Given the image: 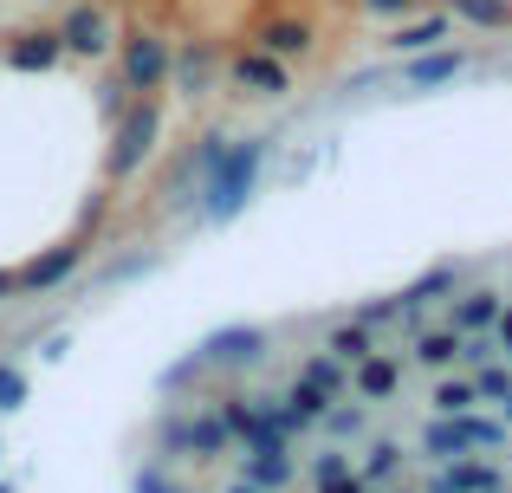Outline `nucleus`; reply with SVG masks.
Here are the masks:
<instances>
[{
  "instance_id": "obj_1",
  "label": "nucleus",
  "mask_w": 512,
  "mask_h": 493,
  "mask_svg": "<svg viewBox=\"0 0 512 493\" xmlns=\"http://www.w3.org/2000/svg\"><path fill=\"white\" fill-rule=\"evenodd\" d=\"M260 163H266V143H227V150H221V163L201 176V182H208V215H214V221H227V215H234V208L253 195Z\"/></svg>"
},
{
  "instance_id": "obj_2",
  "label": "nucleus",
  "mask_w": 512,
  "mask_h": 493,
  "mask_svg": "<svg viewBox=\"0 0 512 493\" xmlns=\"http://www.w3.org/2000/svg\"><path fill=\"white\" fill-rule=\"evenodd\" d=\"M150 143H156V111L150 104H137V111L117 124V143H111V176H130V169L150 156Z\"/></svg>"
},
{
  "instance_id": "obj_3",
  "label": "nucleus",
  "mask_w": 512,
  "mask_h": 493,
  "mask_svg": "<svg viewBox=\"0 0 512 493\" xmlns=\"http://www.w3.org/2000/svg\"><path fill=\"white\" fill-rule=\"evenodd\" d=\"M169 78V52H163V39H150V33H137L124 46V85H137V91H156Z\"/></svg>"
},
{
  "instance_id": "obj_4",
  "label": "nucleus",
  "mask_w": 512,
  "mask_h": 493,
  "mask_svg": "<svg viewBox=\"0 0 512 493\" xmlns=\"http://www.w3.org/2000/svg\"><path fill=\"white\" fill-rule=\"evenodd\" d=\"M260 351H266V338L253 325H227L214 338H201V364H253Z\"/></svg>"
},
{
  "instance_id": "obj_5",
  "label": "nucleus",
  "mask_w": 512,
  "mask_h": 493,
  "mask_svg": "<svg viewBox=\"0 0 512 493\" xmlns=\"http://www.w3.org/2000/svg\"><path fill=\"white\" fill-rule=\"evenodd\" d=\"M221 442H227V422H221V416H201V422H169V448L221 455Z\"/></svg>"
},
{
  "instance_id": "obj_6",
  "label": "nucleus",
  "mask_w": 512,
  "mask_h": 493,
  "mask_svg": "<svg viewBox=\"0 0 512 493\" xmlns=\"http://www.w3.org/2000/svg\"><path fill=\"white\" fill-rule=\"evenodd\" d=\"M59 46H72V52H104V46H111V39H104V13H98V7H78L72 20H65Z\"/></svg>"
},
{
  "instance_id": "obj_7",
  "label": "nucleus",
  "mask_w": 512,
  "mask_h": 493,
  "mask_svg": "<svg viewBox=\"0 0 512 493\" xmlns=\"http://www.w3.org/2000/svg\"><path fill=\"white\" fill-rule=\"evenodd\" d=\"M435 493H500V474L493 468H448V474H435Z\"/></svg>"
},
{
  "instance_id": "obj_8",
  "label": "nucleus",
  "mask_w": 512,
  "mask_h": 493,
  "mask_svg": "<svg viewBox=\"0 0 512 493\" xmlns=\"http://www.w3.org/2000/svg\"><path fill=\"white\" fill-rule=\"evenodd\" d=\"M52 59H59V33H33V39L13 46V65H20V72H46Z\"/></svg>"
},
{
  "instance_id": "obj_9",
  "label": "nucleus",
  "mask_w": 512,
  "mask_h": 493,
  "mask_svg": "<svg viewBox=\"0 0 512 493\" xmlns=\"http://www.w3.org/2000/svg\"><path fill=\"white\" fill-rule=\"evenodd\" d=\"M467 448H474V442H467V422L461 416H441L435 429H428V455H467Z\"/></svg>"
},
{
  "instance_id": "obj_10",
  "label": "nucleus",
  "mask_w": 512,
  "mask_h": 493,
  "mask_svg": "<svg viewBox=\"0 0 512 493\" xmlns=\"http://www.w3.org/2000/svg\"><path fill=\"white\" fill-rule=\"evenodd\" d=\"M493 318H500V299H493V292H467L461 312H454V331H480V325H493Z\"/></svg>"
},
{
  "instance_id": "obj_11",
  "label": "nucleus",
  "mask_w": 512,
  "mask_h": 493,
  "mask_svg": "<svg viewBox=\"0 0 512 493\" xmlns=\"http://www.w3.org/2000/svg\"><path fill=\"white\" fill-rule=\"evenodd\" d=\"M72 266H78V247H52L46 260H33V266H26V286H52V279H65Z\"/></svg>"
},
{
  "instance_id": "obj_12",
  "label": "nucleus",
  "mask_w": 512,
  "mask_h": 493,
  "mask_svg": "<svg viewBox=\"0 0 512 493\" xmlns=\"http://www.w3.org/2000/svg\"><path fill=\"white\" fill-rule=\"evenodd\" d=\"M286 474H292V468H286V455H279V448H253V461H247V481L260 487V493H266V487H279Z\"/></svg>"
},
{
  "instance_id": "obj_13",
  "label": "nucleus",
  "mask_w": 512,
  "mask_h": 493,
  "mask_svg": "<svg viewBox=\"0 0 512 493\" xmlns=\"http://www.w3.org/2000/svg\"><path fill=\"white\" fill-rule=\"evenodd\" d=\"M266 52H312V26H305V20L266 26Z\"/></svg>"
},
{
  "instance_id": "obj_14",
  "label": "nucleus",
  "mask_w": 512,
  "mask_h": 493,
  "mask_svg": "<svg viewBox=\"0 0 512 493\" xmlns=\"http://www.w3.org/2000/svg\"><path fill=\"white\" fill-rule=\"evenodd\" d=\"M461 72V52H435V59H415L409 65V85H441V78Z\"/></svg>"
},
{
  "instance_id": "obj_15",
  "label": "nucleus",
  "mask_w": 512,
  "mask_h": 493,
  "mask_svg": "<svg viewBox=\"0 0 512 493\" xmlns=\"http://www.w3.org/2000/svg\"><path fill=\"white\" fill-rule=\"evenodd\" d=\"M357 390L363 396H389V390H396V364H383V357H357Z\"/></svg>"
},
{
  "instance_id": "obj_16",
  "label": "nucleus",
  "mask_w": 512,
  "mask_h": 493,
  "mask_svg": "<svg viewBox=\"0 0 512 493\" xmlns=\"http://www.w3.org/2000/svg\"><path fill=\"white\" fill-rule=\"evenodd\" d=\"M286 416H292V429H299V422H318L325 416V390H318V383H299V390L286 396Z\"/></svg>"
},
{
  "instance_id": "obj_17",
  "label": "nucleus",
  "mask_w": 512,
  "mask_h": 493,
  "mask_svg": "<svg viewBox=\"0 0 512 493\" xmlns=\"http://www.w3.org/2000/svg\"><path fill=\"white\" fill-rule=\"evenodd\" d=\"M240 78H247V85H260V91H286V72H279L266 52H247V59H240Z\"/></svg>"
},
{
  "instance_id": "obj_18",
  "label": "nucleus",
  "mask_w": 512,
  "mask_h": 493,
  "mask_svg": "<svg viewBox=\"0 0 512 493\" xmlns=\"http://www.w3.org/2000/svg\"><path fill=\"white\" fill-rule=\"evenodd\" d=\"M175 78H182V91H208V78H214V52H182Z\"/></svg>"
},
{
  "instance_id": "obj_19",
  "label": "nucleus",
  "mask_w": 512,
  "mask_h": 493,
  "mask_svg": "<svg viewBox=\"0 0 512 493\" xmlns=\"http://www.w3.org/2000/svg\"><path fill=\"white\" fill-rule=\"evenodd\" d=\"M415 357H422V364H454V357H461V331H435V338H422Z\"/></svg>"
},
{
  "instance_id": "obj_20",
  "label": "nucleus",
  "mask_w": 512,
  "mask_h": 493,
  "mask_svg": "<svg viewBox=\"0 0 512 493\" xmlns=\"http://www.w3.org/2000/svg\"><path fill=\"white\" fill-rule=\"evenodd\" d=\"M441 33H448V20H415V26L396 33V52H422V46H435Z\"/></svg>"
},
{
  "instance_id": "obj_21",
  "label": "nucleus",
  "mask_w": 512,
  "mask_h": 493,
  "mask_svg": "<svg viewBox=\"0 0 512 493\" xmlns=\"http://www.w3.org/2000/svg\"><path fill=\"white\" fill-rule=\"evenodd\" d=\"M454 13H467V20H480V26H506L500 0H454Z\"/></svg>"
},
{
  "instance_id": "obj_22",
  "label": "nucleus",
  "mask_w": 512,
  "mask_h": 493,
  "mask_svg": "<svg viewBox=\"0 0 512 493\" xmlns=\"http://www.w3.org/2000/svg\"><path fill=\"white\" fill-rule=\"evenodd\" d=\"M331 351H338V357H344V364H357V357H363V351H370V338H363V325H344V331H338V338H331Z\"/></svg>"
},
{
  "instance_id": "obj_23",
  "label": "nucleus",
  "mask_w": 512,
  "mask_h": 493,
  "mask_svg": "<svg viewBox=\"0 0 512 493\" xmlns=\"http://www.w3.org/2000/svg\"><path fill=\"white\" fill-rule=\"evenodd\" d=\"M435 403L448 409V416H461V409H474V383H441V390H435Z\"/></svg>"
},
{
  "instance_id": "obj_24",
  "label": "nucleus",
  "mask_w": 512,
  "mask_h": 493,
  "mask_svg": "<svg viewBox=\"0 0 512 493\" xmlns=\"http://www.w3.org/2000/svg\"><path fill=\"white\" fill-rule=\"evenodd\" d=\"M20 403H26V377L0 364V409H20Z\"/></svg>"
},
{
  "instance_id": "obj_25",
  "label": "nucleus",
  "mask_w": 512,
  "mask_h": 493,
  "mask_svg": "<svg viewBox=\"0 0 512 493\" xmlns=\"http://www.w3.org/2000/svg\"><path fill=\"white\" fill-rule=\"evenodd\" d=\"M370 474H376V481H389V474H396V442H376V455H370Z\"/></svg>"
},
{
  "instance_id": "obj_26",
  "label": "nucleus",
  "mask_w": 512,
  "mask_h": 493,
  "mask_svg": "<svg viewBox=\"0 0 512 493\" xmlns=\"http://www.w3.org/2000/svg\"><path fill=\"white\" fill-rule=\"evenodd\" d=\"M305 383H318V390H338V364H325V357H318V364H305Z\"/></svg>"
},
{
  "instance_id": "obj_27",
  "label": "nucleus",
  "mask_w": 512,
  "mask_h": 493,
  "mask_svg": "<svg viewBox=\"0 0 512 493\" xmlns=\"http://www.w3.org/2000/svg\"><path fill=\"white\" fill-rule=\"evenodd\" d=\"M474 396H506V370H480V383H474Z\"/></svg>"
},
{
  "instance_id": "obj_28",
  "label": "nucleus",
  "mask_w": 512,
  "mask_h": 493,
  "mask_svg": "<svg viewBox=\"0 0 512 493\" xmlns=\"http://www.w3.org/2000/svg\"><path fill=\"white\" fill-rule=\"evenodd\" d=\"M338 474H350L344 455H325V461H318V481H338Z\"/></svg>"
},
{
  "instance_id": "obj_29",
  "label": "nucleus",
  "mask_w": 512,
  "mask_h": 493,
  "mask_svg": "<svg viewBox=\"0 0 512 493\" xmlns=\"http://www.w3.org/2000/svg\"><path fill=\"white\" fill-rule=\"evenodd\" d=\"M137 493H182V487H169L163 474H137Z\"/></svg>"
},
{
  "instance_id": "obj_30",
  "label": "nucleus",
  "mask_w": 512,
  "mask_h": 493,
  "mask_svg": "<svg viewBox=\"0 0 512 493\" xmlns=\"http://www.w3.org/2000/svg\"><path fill=\"white\" fill-rule=\"evenodd\" d=\"M325 493H363L357 474H338V481H325Z\"/></svg>"
},
{
  "instance_id": "obj_31",
  "label": "nucleus",
  "mask_w": 512,
  "mask_h": 493,
  "mask_svg": "<svg viewBox=\"0 0 512 493\" xmlns=\"http://www.w3.org/2000/svg\"><path fill=\"white\" fill-rule=\"evenodd\" d=\"M363 7H376V13H409L415 0H363Z\"/></svg>"
},
{
  "instance_id": "obj_32",
  "label": "nucleus",
  "mask_w": 512,
  "mask_h": 493,
  "mask_svg": "<svg viewBox=\"0 0 512 493\" xmlns=\"http://www.w3.org/2000/svg\"><path fill=\"white\" fill-rule=\"evenodd\" d=\"M500 338H506V351H512V312H500Z\"/></svg>"
},
{
  "instance_id": "obj_33",
  "label": "nucleus",
  "mask_w": 512,
  "mask_h": 493,
  "mask_svg": "<svg viewBox=\"0 0 512 493\" xmlns=\"http://www.w3.org/2000/svg\"><path fill=\"white\" fill-rule=\"evenodd\" d=\"M7 292H13V273H0V299H7Z\"/></svg>"
},
{
  "instance_id": "obj_34",
  "label": "nucleus",
  "mask_w": 512,
  "mask_h": 493,
  "mask_svg": "<svg viewBox=\"0 0 512 493\" xmlns=\"http://www.w3.org/2000/svg\"><path fill=\"white\" fill-rule=\"evenodd\" d=\"M500 403H506V422H512V383H506V396H500Z\"/></svg>"
},
{
  "instance_id": "obj_35",
  "label": "nucleus",
  "mask_w": 512,
  "mask_h": 493,
  "mask_svg": "<svg viewBox=\"0 0 512 493\" xmlns=\"http://www.w3.org/2000/svg\"><path fill=\"white\" fill-rule=\"evenodd\" d=\"M227 493H260V487H253V481H240V487H227Z\"/></svg>"
}]
</instances>
